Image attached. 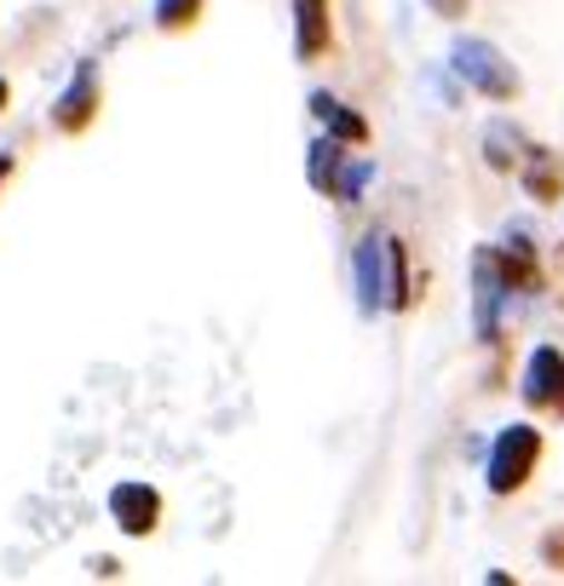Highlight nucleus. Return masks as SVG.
Instances as JSON below:
<instances>
[{
	"label": "nucleus",
	"mask_w": 564,
	"mask_h": 586,
	"mask_svg": "<svg viewBox=\"0 0 564 586\" xmlns=\"http://www.w3.org/2000/svg\"><path fill=\"white\" fill-rule=\"evenodd\" d=\"M438 18H467V0H426Z\"/></svg>",
	"instance_id": "obj_16"
},
{
	"label": "nucleus",
	"mask_w": 564,
	"mask_h": 586,
	"mask_svg": "<svg viewBox=\"0 0 564 586\" xmlns=\"http://www.w3.org/2000/svg\"><path fill=\"white\" fill-rule=\"evenodd\" d=\"M110 517L121 535H150L156 517H161V495L150 489V483H116L110 489Z\"/></svg>",
	"instance_id": "obj_3"
},
{
	"label": "nucleus",
	"mask_w": 564,
	"mask_h": 586,
	"mask_svg": "<svg viewBox=\"0 0 564 586\" xmlns=\"http://www.w3.org/2000/svg\"><path fill=\"white\" fill-rule=\"evenodd\" d=\"M311 110H317V121L328 127V138H340V145H363V138H369V121H363V116H352L340 98L311 92Z\"/></svg>",
	"instance_id": "obj_9"
},
{
	"label": "nucleus",
	"mask_w": 564,
	"mask_h": 586,
	"mask_svg": "<svg viewBox=\"0 0 564 586\" xmlns=\"http://www.w3.org/2000/svg\"><path fill=\"white\" fill-rule=\"evenodd\" d=\"M0 103H7V81H0Z\"/></svg>",
	"instance_id": "obj_18"
},
{
	"label": "nucleus",
	"mask_w": 564,
	"mask_h": 586,
	"mask_svg": "<svg viewBox=\"0 0 564 586\" xmlns=\"http://www.w3.org/2000/svg\"><path fill=\"white\" fill-rule=\"evenodd\" d=\"M7 172H12V156H0V185H7Z\"/></svg>",
	"instance_id": "obj_17"
},
{
	"label": "nucleus",
	"mask_w": 564,
	"mask_h": 586,
	"mask_svg": "<svg viewBox=\"0 0 564 586\" xmlns=\"http://www.w3.org/2000/svg\"><path fill=\"white\" fill-rule=\"evenodd\" d=\"M473 328H478V339H495V310H502V294H507V276L495 270V254L489 248H478V259H473Z\"/></svg>",
	"instance_id": "obj_4"
},
{
	"label": "nucleus",
	"mask_w": 564,
	"mask_h": 586,
	"mask_svg": "<svg viewBox=\"0 0 564 586\" xmlns=\"http://www.w3.org/2000/svg\"><path fill=\"white\" fill-rule=\"evenodd\" d=\"M357 305H363V317L386 310V236L357 241Z\"/></svg>",
	"instance_id": "obj_5"
},
{
	"label": "nucleus",
	"mask_w": 564,
	"mask_h": 586,
	"mask_svg": "<svg viewBox=\"0 0 564 586\" xmlns=\"http://www.w3.org/2000/svg\"><path fill=\"white\" fill-rule=\"evenodd\" d=\"M196 12H202V0H156V23L161 29H185Z\"/></svg>",
	"instance_id": "obj_14"
},
{
	"label": "nucleus",
	"mask_w": 564,
	"mask_h": 586,
	"mask_svg": "<svg viewBox=\"0 0 564 586\" xmlns=\"http://www.w3.org/2000/svg\"><path fill=\"white\" fill-rule=\"evenodd\" d=\"M558 397H564V391H558Z\"/></svg>",
	"instance_id": "obj_19"
},
{
	"label": "nucleus",
	"mask_w": 564,
	"mask_h": 586,
	"mask_svg": "<svg viewBox=\"0 0 564 586\" xmlns=\"http://www.w3.org/2000/svg\"><path fill=\"white\" fill-rule=\"evenodd\" d=\"M449 69L467 87H478L484 98H513L518 92V69L495 52L489 41H455V52H449Z\"/></svg>",
	"instance_id": "obj_1"
},
{
	"label": "nucleus",
	"mask_w": 564,
	"mask_h": 586,
	"mask_svg": "<svg viewBox=\"0 0 564 586\" xmlns=\"http://www.w3.org/2000/svg\"><path fill=\"white\" fill-rule=\"evenodd\" d=\"M311 185L340 190V138H317L311 145Z\"/></svg>",
	"instance_id": "obj_11"
},
{
	"label": "nucleus",
	"mask_w": 564,
	"mask_h": 586,
	"mask_svg": "<svg viewBox=\"0 0 564 586\" xmlns=\"http://www.w3.org/2000/svg\"><path fill=\"white\" fill-rule=\"evenodd\" d=\"M369 179H375V161H352V167L340 172V196H346V201H357Z\"/></svg>",
	"instance_id": "obj_15"
},
{
	"label": "nucleus",
	"mask_w": 564,
	"mask_h": 586,
	"mask_svg": "<svg viewBox=\"0 0 564 586\" xmlns=\"http://www.w3.org/2000/svg\"><path fill=\"white\" fill-rule=\"evenodd\" d=\"M558 391H564V357L553 351V345H542L524 368V403L542 408V403H558Z\"/></svg>",
	"instance_id": "obj_7"
},
{
	"label": "nucleus",
	"mask_w": 564,
	"mask_h": 586,
	"mask_svg": "<svg viewBox=\"0 0 564 586\" xmlns=\"http://www.w3.org/2000/svg\"><path fill=\"white\" fill-rule=\"evenodd\" d=\"M92 110H98V69H92V63H76V81L63 87L52 121H58L63 132H81V127L92 121Z\"/></svg>",
	"instance_id": "obj_6"
},
{
	"label": "nucleus",
	"mask_w": 564,
	"mask_h": 586,
	"mask_svg": "<svg viewBox=\"0 0 564 586\" xmlns=\"http://www.w3.org/2000/svg\"><path fill=\"white\" fill-rule=\"evenodd\" d=\"M294 52H328V0H294Z\"/></svg>",
	"instance_id": "obj_8"
},
{
	"label": "nucleus",
	"mask_w": 564,
	"mask_h": 586,
	"mask_svg": "<svg viewBox=\"0 0 564 586\" xmlns=\"http://www.w3.org/2000/svg\"><path fill=\"white\" fill-rule=\"evenodd\" d=\"M536 455H542V431L536 426H507L489 448V489L495 495L524 489V477L536 471Z\"/></svg>",
	"instance_id": "obj_2"
},
{
	"label": "nucleus",
	"mask_w": 564,
	"mask_h": 586,
	"mask_svg": "<svg viewBox=\"0 0 564 586\" xmlns=\"http://www.w3.org/2000/svg\"><path fill=\"white\" fill-rule=\"evenodd\" d=\"M484 150H489V167H502V172H507V167L518 161V156H513V150H518V138L507 132V121H495V127H489V138H484Z\"/></svg>",
	"instance_id": "obj_13"
},
{
	"label": "nucleus",
	"mask_w": 564,
	"mask_h": 586,
	"mask_svg": "<svg viewBox=\"0 0 564 586\" xmlns=\"http://www.w3.org/2000/svg\"><path fill=\"white\" fill-rule=\"evenodd\" d=\"M386 310H409V248L386 241Z\"/></svg>",
	"instance_id": "obj_10"
},
{
	"label": "nucleus",
	"mask_w": 564,
	"mask_h": 586,
	"mask_svg": "<svg viewBox=\"0 0 564 586\" xmlns=\"http://www.w3.org/2000/svg\"><path fill=\"white\" fill-rule=\"evenodd\" d=\"M558 179H564V167L547 150H536V161L524 167V185H530V196H536V201H553L558 196Z\"/></svg>",
	"instance_id": "obj_12"
}]
</instances>
